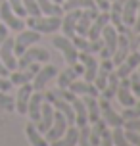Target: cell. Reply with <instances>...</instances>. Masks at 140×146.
Masks as SVG:
<instances>
[{
  "mask_svg": "<svg viewBox=\"0 0 140 146\" xmlns=\"http://www.w3.org/2000/svg\"><path fill=\"white\" fill-rule=\"evenodd\" d=\"M136 73H138V77H140V64H138V67H136Z\"/></svg>",
  "mask_w": 140,
  "mask_h": 146,
  "instance_id": "c3c4849f",
  "label": "cell"
},
{
  "mask_svg": "<svg viewBox=\"0 0 140 146\" xmlns=\"http://www.w3.org/2000/svg\"><path fill=\"white\" fill-rule=\"evenodd\" d=\"M38 8H40V14L42 15H63V10H61V4H56L52 0H37Z\"/></svg>",
  "mask_w": 140,
  "mask_h": 146,
  "instance_id": "4dcf8cb0",
  "label": "cell"
},
{
  "mask_svg": "<svg viewBox=\"0 0 140 146\" xmlns=\"http://www.w3.org/2000/svg\"><path fill=\"white\" fill-rule=\"evenodd\" d=\"M42 102H44L42 90H33V94H31V98H29V104H27V113H25V115H29V119L33 123H37L38 117H40Z\"/></svg>",
  "mask_w": 140,
  "mask_h": 146,
  "instance_id": "d6986e66",
  "label": "cell"
},
{
  "mask_svg": "<svg viewBox=\"0 0 140 146\" xmlns=\"http://www.w3.org/2000/svg\"><path fill=\"white\" fill-rule=\"evenodd\" d=\"M8 4H10V8H12L19 17H23V19L27 17V12H25V8H23V0H8Z\"/></svg>",
  "mask_w": 140,
  "mask_h": 146,
  "instance_id": "74e56055",
  "label": "cell"
},
{
  "mask_svg": "<svg viewBox=\"0 0 140 146\" xmlns=\"http://www.w3.org/2000/svg\"><path fill=\"white\" fill-rule=\"evenodd\" d=\"M138 50H140V46H138Z\"/></svg>",
  "mask_w": 140,
  "mask_h": 146,
  "instance_id": "681fc988",
  "label": "cell"
},
{
  "mask_svg": "<svg viewBox=\"0 0 140 146\" xmlns=\"http://www.w3.org/2000/svg\"><path fill=\"white\" fill-rule=\"evenodd\" d=\"M81 15V10H69V12H63L61 15V25L59 29L63 31V35L67 38H73L77 35V19Z\"/></svg>",
  "mask_w": 140,
  "mask_h": 146,
  "instance_id": "5bb4252c",
  "label": "cell"
},
{
  "mask_svg": "<svg viewBox=\"0 0 140 146\" xmlns=\"http://www.w3.org/2000/svg\"><path fill=\"white\" fill-rule=\"evenodd\" d=\"M38 69H40V64H31V66L21 67V69H14V71H10V81H12V85H17V87L31 83Z\"/></svg>",
  "mask_w": 140,
  "mask_h": 146,
  "instance_id": "ba28073f",
  "label": "cell"
},
{
  "mask_svg": "<svg viewBox=\"0 0 140 146\" xmlns=\"http://www.w3.org/2000/svg\"><path fill=\"white\" fill-rule=\"evenodd\" d=\"M79 62L83 64V79L92 83L96 77V71H98V58L94 54L79 52Z\"/></svg>",
  "mask_w": 140,
  "mask_h": 146,
  "instance_id": "4fadbf2b",
  "label": "cell"
},
{
  "mask_svg": "<svg viewBox=\"0 0 140 146\" xmlns=\"http://www.w3.org/2000/svg\"><path fill=\"white\" fill-rule=\"evenodd\" d=\"M94 0H63L61 2V10L69 12V10H87V8H94Z\"/></svg>",
  "mask_w": 140,
  "mask_h": 146,
  "instance_id": "1f68e13d",
  "label": "cell"
},
{
  "mask_svg": "<svg viewBox=\"0 0 140 146\" xmlns=\"http://www.w3.org/2000/svg\"><path fill=\"white\" fill-rule=\"evenodd\" d=\"M71 106H73V111H75V125H77V127L88 125L87 108H85V104H83V98H81V96H75L73 100H71Z\"/></svg>",
  "mask_w": 140,
  "mask_h": 146,
  "instance_id": "484cf974",
  "label": "cell"
},
{
  "mask_svg": "<svg viewBox=\"0 0 140 146\" xmlns=\"http://www.w3.org/2000/svg\"><path fill=\"white\" fill-rule=\"evenodd\" d=\"M0 75H2V77H10V69L2 64V60H0Z\"/></svg>",
  "mask_w": 140,
  "mask_h": 146,
  "instance_id": "f6af8a7d",
  "label": "cell"
},
{
  "mask_svg": "<svg viewBox=\"0 0 140 146\" xmlns=\"http://www.w3.org/2000/svg\"><path fill=\"white\" fill-rule=\"evenodd\" d=\"M117 36H119V31L115 29L111 23H108V25L104 27V31H102V40H104V46H106L111 54H113L115 46H117Z\"/></svg>",
  "mask_w": 140,
  "mask_h": 146,
  "instance_id": "f1b7e54d",
  "label": "cell"
},
{
  "mask_svg": "<svg viewBox=\"0 0 140 146\" xmlns=\"http://www.w3.org/2000/svg\"><path fill=\"white\" fill-rule=\"evenodd\" d=\"M79 77H83V64L75 62L71 66H67L61 73H58V88H67L69 83H73Z\"/></svg>",
  "mask_w": 140,
  "mask_h": 146,
  "instance_id": "8fae6325",
  "label": "cell"
},
{
  "mask_svg": "<svg viewBox=\"0 0 140 146\" xmlns=\"http://www.w3.org/2000/svg\"><path fill=\"white\" fill-rule=\"evenodd\" d=\"M40 38H42V36H40V33H37V31L21 29V31H19V35L14 38V54H15V56H21L29 46L37 44Z\"/></svg>",
  "mask_w": 140,
  "mask_h": 146,
  "instance_id": "277c9868",
  "label": "cell"
},
{
  "mask_svg": "<svg viewBox=\"0 0 140 146\" xmlns=\"http://www.w3.org/2000/svg\"><path fill=\"white\" fill-rule=\"evenodd\" d=\"M96 15H98V8H87V10H81V15H79V19H77V35L81 36H87L90 29V23L94 19Z\"/></svg>",
  "mask_w": 140,
  "mask_h": 146,
  "instance_id": "44dd1931",
  "label": "cell"
},
{
  "mask_svg": "<svg viewBox=\"0 0 140 146\" xmlns=\"http://www.w3.org/2000/svg\"><path fill=\"white\" fill-rule=\"evenodd\" d=\"M12 87H14V85H12V81L8 79V77H2V75H0V90L8 92V90H10Z\"/></svg>",
  "mask_w": 140,
  "mask_h": 146,
  "instance_id": "60d3db41",
  "label": "cell"
},
{
  "mask_svg": "<svg viewBox=\"0 0 140 146\" xmlns=\"http://www.w3.org/2000/svg\"><path fill=\"white\" fill-rule=\"evenodd\" d=\"M115 98L119 100V104L127 108V106H133L136 102L134 94L131 92V83H129V77H123L119 79V87H117V92H115Z\"/></svg>",
  "mask_w": 140,
  "mask_h": 146,
  "instance_id": "ac0fdd59",
  "label": "cell"
},
{
  "mask_svg": "<svg viewBox=\"0 0 140 146\" xmlns=\"http://www.w3.org/2000/svg\"><path fill=\"white\" fill-rule=\"evenodd\" d=\"M108 23H110V14H108V12H98V15H96L94 19H92V23H90V29H88V33H87V38H90V40L100 38L104 27H106Z\"/></svg>",
  "mask_w": 140,
  "mask_h": 146,
  "instance_id": "ffe728a7",
  "label": "cell"
},
{
  "mask_svg": "<svg viewBox=\"0 0 140 146\" xmlns=\"http://www.w3.org/2000/svg\"><path fill=\"white\" fill-rule=\"evenodd\" d=\"M25 25L29 29L37 31L40 35H48V33H56L61 25V17L59 15H27Z\"/></svg>",
  "mask_w": 140,
  "mask_h": 146,
  "instance_id": "6da1fadb",
  "label": "cell"
},
{
  "mask_svg": "<svg viewBox=\"0 0 140 146\" xmlns=\"http://www.w3.org/2000/svg\"><path fill=\"white\" fill-rule=\"evenodd\" d=\"M0 110H4V111H14L15 110L14 96H10L8 92H4V90H0Z\"/></svg>",
  "mask_w": 140,
  "mask_h": 146,
  "instance_id": "e575fe53",
  "label": "cell"
},
{
  "mask_svg": "<svg viewBox=\"0 0 140 146\" xmlns=\"http://www.w3.org/2000/svg\"><path fill=\"white\" fill-rule=\"evenodd\" d=\"M0 60L10 71L17 69V56L14 54V38L12 36H6V40L0 44Z\"/></svg>",
  "mask_w": 140,
  "mask_h": 146,
  "instance_id": "7c38bea8",
  "label": "cell"
},
{
  "mask_svg": "<svg viewBox=\"0 0 140 146\" xmlns=\"http://www.w3.org/2000/svg\"><path fill=\"white\" fill-rule=\"evenodd\" d=\"M129 83H131V92L134 94V98H140V77L136 71L129 75Z\"/></svg>",
  "mask_w": 140,
  "mask_h": 146,
  "instance_id": "d590c367",
  "label": "cell"
},
{
  "mask_svg": "<svg viewBox=\"0 0 140 146\" xmlns=\"http://www.w3.org/2000/svg\"><path fill=\"white\" fill-rule=\"evenodd\" d=\"M25 135H27V140H29L31 146H48V140L44 139V135L38 131L33 121L25 125Z\"/></svg>",
  "mask_w": 140,
  "mask_h": 146,
  "instance_id": "d4e9b609",
  "label": "cell"
},
{
  "mask_svg": "<svg viewBox=\"0 0 140 146\" xmlns=\"http://www.w3.org/2000/svg\"><path fill=\"white\" fill-rule=\"evenodd\" d=\"M69 90L73 92V94L77 96H98L100 92H98V88H96L94 83H90V81H79V79H75L73 83H69Z\"/></svg>",
  "mask_w": 140,
  "mask_h": 146,
  "instance_id": "7402d4cb",
  "label": "cell"
},
{
  "mask_svg": "<svg viewBox=\"0 0 140 146\" xmlns=\"http://www.w3.org/2000/svg\"><path fill=\"white\" fill-rule=\"evenodd\" d=\"M136 42H138V46H140V33L136 35Z\"/></svg>",
  "mask_w": 140,
  "mask_h": 146,
  "instance_id": "bcb514c9",
  "label": "cell"
},
{
  "mask_svg": "<svg viewBox=\"0 0 140 146\" xmlns=\"http://www.w3.org/2000/svg\"><path fill=\"white\" fill-rule=\"evenodd\" d=\"M98 12H108L110 10V0H94Z\"/></svg>",
  "mask_w": 140,
  "mask_h": 146,
  "instance_id": "b9f144b4",
  "label": "cell"
},
{
  "mask_svg": "<svg viewBox=\"0 0 140 146\" xmlns=\"http://www.w3.org/2000/svg\"><path fill=\"white\" fill-rule=\"evenodd\" d=\"M117 87H119V77L115 75V71L110 73V77H108V83H106V87L100 90V98H104V100H110L115 96V92H117Z\"/></svg>",
  "mask_w": 140,
  "mask_h": 146,
  "instance_id": "f546056e",
  "label": "cell"
},
{
  "mask_svg": "<svg viewBox=\"0 0 140 146\" xmlns=\"http://www.w3.org/2000/svg\"><path fill=\"white\" fill-rule=\"evenodd\" d=\"M98 106H100V117H102L108 127H123V117L119 111L111 108L110 100H104V98H98Z\"/></svg>",
  "mask_w": 140,
  "mask_h": 146,
  "instance_id": "8992f818",
  "label": "cell"
},
{
  "mask_svg": "<svg viewBox=\"0 0 140 146\" xmlns=\"http://www.w3.org/2000/svg\"><path fill=\"white\" fill-rule=\"evenodd\" d=\"M0 21L4 23L8 29L17 31V33L25 27V19L15 14L14 10L10 8V4H8V2H2V4H0Z\"/></svg>",
  "mask_w": 140,
  "mask_h": 146,
  "instance_id": "5b68a950",
  "label": "cell"
},
{
  "mask_svg": "<svg viewBox=\"0 0 140 146\" xmlns=\"http://www.w3.org/2000/svg\"><path fill=\"white\" fill-rule=\"evenodd\" d=\"M23 8L27 15H40V8H38L37 0H23Z\"/></svg>",
  "mask_w": 140,
  "mask_h": 146,
  "instance_id": "8d00e7d4",
  "label": "cell"
},
{
  "mask_svg": "<svg viewBox=\"0 0 140 146\" xmlns=\"http://www.w3.org/2000/svg\"><path fill=\"white\" fill-rule=\"evenodd\" d=\"M33 85L31 83H25V85H19V90H17V94H15V111L17 113H21L25 115L27 113V104H29V98L33 94Z\"/></svg>",
  "mask_w": 140,
  "mask_h": 146,
  "instance_id": "e0dca14e",
  "label": "cell"
},
{
  "mask_svg": "<svg viewBox=\"0 0 140 146\" xmlns=\"http://www.w3.org/2000/svg\"><path fill=\"white\" fill-rule=\"evenodd\" d=\"M71 40H73V44L77 46V50H79V52H87V54H98L100 48L104 46L102 36H100V38H96V40H90V38H87V36L75 35Z\"/></svg>",
  "mask_w": 140,
  "mask_h": 146,
  "instance_id": "9a60e30c",
  "label": "cell"
},
{
  "mask_svg": "<svg viewBox=\"0 0 140 146\" xmlns=\"http://www.w3.org/2000/svg\"><path fill=\"white\" fill-rule=\"evenodd\" d=\"M138 2L140 0H125V4H123V25L129 29L134 23V17L138 12Z\"/></svg>",
  "mask_w": 140,
  "mask_h": 146,
  "instance_id": "4316f807",
  "label": "cell"
},
{
  "mask_svg": "<svg viewBox=\"0 0 140 146\" xmlns=\"http://www.w3.org/2000/svg\"><path fill=\"white\" fill-rule=\"evenodd\" d=\"M67 119H65V115L61 113V111H58V110H54V121H52V125H50V129L44 133V139L48 140V142H52V140H56V139H59L63 133H65V129H67Z\"/></svg>",
  "mask_w": 140,
  "mask_h": 146,
  "instance_id": "9c48e42d",
  "label": "cell"
},
{
  "mask_svg": "<svg viewBox=\"0 0 140 146\" xmlns=\"http://www.w3.org/2000/svg\"><path fill=\"white\" fill-rule=\"evenodd\" d=\"M58 75V67L52 66V64H46V66H40V69L37 71L35 79L31 81V85L35 90H44V87L50 83L54 77Z\"/></svg>",
  "mask_w": 140,
  "mask_h": 146,
  "instance_id": "52a82bcc",
  "label": "cell"
},
{
  "mask_svg": "<svg viewBox=\"0 0 140 146\" xmlns=\"http://www.w3.org/2000/svg\"><path fill=\"white\" fill-rule=\"evenodd\" d=\"M52 2H56V4H61V2H63V0H52Z\"/></svg>",
  "mask_w": 140,
  "mask_h": 146,
  "instance_id": "7dc6e473",
  "label": "cell"
},
{
  "mask_svg": "<svg viewBox=\"0 0 140 146\" xmlns=\"http://www.w3.org/2000/svg\"><path fill=\"white\" fill-rule=\"evenodd\" d=\"M140 64V50H133L129 52V56H127L119 66H115V75H117L119 79H123V77H129L133 71H136V67Z\"/></svg>",
  "mask_w": 140,
  "mask_h": 146,
  "instance_id": "30bf717a",
  "label": "cell"
},
{
  "mask_svg": "<svg viewBox=\"0 0 140 146\" xmlns=\"http://www.w3.org/2000/svg\"><path fill=\"white\" fill-rule=\"evenodd\" d=\"M6 36H8V27H6L2 21H0V44L6 40Z\"/></svg>",
  "mask_w": 140,
  "mask_h": 146,
  "instance_id": "ee69618b",
  "label": "cell"
},
{
  "mask_svg": "<svg viewBox=\"0 0 140 146\" xmlns=\"http://www.w3.org/2000/svg\"><path fill=\"white\" fill-rule=\"evenodd\" d=\"M131 29H133L136 35L140 33V2H138V12H136V17H134V23H133V27H131Z\"/></svg>",
  "mask_w": 140,
  "mask_h": 146,
  "instance_id": "7bdbcfd3",
  "label": "cell"
},
{
  "mask_svg": "<svg viewBox=\"0 0 140 146\" xmlns=\"http://www.w3.org/2000/svg\"><path fill=\"white\" fill-rule=\"evenodd\" d=\"M83 104L87 108V115H88V123H94L100 119V106H98V96H81Z\"/></svg>",
  "mask_w": 140,
  "mask_h": 146,
  "instance_id": "83f0119b",
  "label": "cell"
},
{
  "mask_svg": "<svg viewBox=\"0 0 140 146\" xmlns=\"http://www.w3.org/2000/svg\"><path fill=\"white\" fill-rule=\"evenodd\" d=\"M52 121H54V108H52V104L50 102H42V108H40V117H38V121L35 125H37V129L42 135H44L48 129H50V125Z\"/></svg>",
  "mask_w": 140,
  "mask_h": 146,
  "instance_id": "cb8c5ba5",
  "label": "cell"
},
{
  "mask_svg": "<svg viewBox=\"0 0 140 146\" xmlns=\"http://www.w3.org/2000/svg\"><path fill=\"white\" fill-rule=\"evenodd\" d=\"M111 140H113V146H133L125 137V129L123 127H113L111 131Z\"/></svg>",
  "mask_w": 140,
  "mask_h": 146,
  "instance_id": "d6a6232c",
  "label": "cell"
},
{
  "mask_svg": "<svg viewBox=\"0 0 140 146\" xmlns=\"http://www.w3.org/2000/svg\"><path fill=\"white\" fill-rule=\"evenodd\" d=\"M123 129L136 131L140 135V117H136V119H125V121H123Z\"/></svg>",
  "mask_w": 140,
  "mask_h": 146,
  "instance_id": "f35d334b",
  "label": "cell"
},
{
  "mask_svg": "<svg viewBox=\"0 0 140 146\" xmlns=\"http://www.w3.org/2000/svg\"><path fill=\"white\" fill-rule=\"evenodd\" d=\"M121 117H123V121H125V119H136V117H140V98H136V102H134L133 106L123 108Z\"/></svg>",
  "mask_w": 140,
  "mask_h": 146,
  "instance_id": "836d02e7",
  "label": "cell"
},
{
  "mask_svg": "<svg viewBox=\"0 0 140 146\" xmlns=\"http://www.w3.org/2000/svg\"><path fill=\"white\" fill-rule=\"evenodd\" d=\"M113 62H111V58H106V60H100L98 62V71H96V77H94V83L96 88H98V92L102 90L104 87H106V83H108V77H110V73L113 71Z\"/></svg>",
  "mask_w": 140,
  "mask_h": 146,
  "instance_id": "2e32d148",
  "label": "cell"
},
{
  "mask_svg": "<svg viewBox=\"0 0 140 146\" xmlns=\"http://www.w3.org/2000/svg\"><path fill=\"white\" fill-rule=\"evenodd\" d=\"M77 139H79V127L77 125H67L65 133L59 139L48 142V146H77Z\"/></svg>",
  "mask_w": 140,
  "mask_h": 146,
  "instance_id": "603a6c76",
  "label": "cell"
},
{
  "mask_svg": "<svg viewBox=\"0 0 140 146\" xmlns=\"http://www.w3.org/2000/svg\"><path fill=\"white\" fill-rule=\"evenodd\" d=\"M44 62H50V52L42 48V46H29L27 50L23 52L21 56H17V69L21 67H27L31 64H44Z\"/></svg>",
  "mask_w": 140,
  "mask_h": 146,
  "instance_id": "3957f363",
  "label": "cell"
},
{
  "mask_svg": "<svg viewBox=\"0 0 140 146\" xmlns=\"http://www.w3.org/2000/svg\"><path fill=\"white\" fill-rule=\"evenodd\" d=\"M52 46L56 50L61 52V58L67 66H71L75 62H79V50L77 46L73 44L71 38H67L65 35H58V36H52Z\"/></svg>",
  "mask_w": 140,
  "mask_h": 146,
  "instance_id": "7a4b0ae2",
  "label": "cell"
},
{
  "mask_svg": "<svg viewBox=\"0 0 140 146\" xmlns=\"http://www.w3.org/2000/svg\"><path fill=\"white\" fill-rule=\"evenodd\" d=\"M110 2H111V0H110Z\"/></svg>",
  "mask_w": 140,
  "mask_h": 146,
  "instance_id": "f907efd6",
  "label": "cell"
},
{
  "mask_svg": "<svg viewBox=\"0 0 140 146\" xmlns=\"http://www.w3.org/2000/svg\"><path fill=\"white\" fill-rule=\"evenodd\" d=\"M125 137H127V140H129L133 146H140V135L136 131H129V129H125Z\"/></svg>",
  "mask_w": 140,
  "mask_h": 146,
  "instance_id": "ab89813d",
  "label": "cell"
}]
</instances>
